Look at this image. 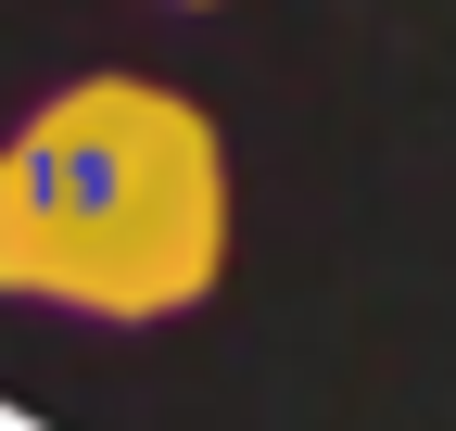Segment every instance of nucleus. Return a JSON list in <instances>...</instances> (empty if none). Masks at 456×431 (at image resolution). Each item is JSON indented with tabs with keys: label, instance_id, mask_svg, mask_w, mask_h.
Returning <instances> with one entry per match:
<instances>
[{
	"label": "nucleus",
	"instance_id": "nucleus-1",
	"mask_svg": "<svg viewBox=\"0 0 456 431\" xmlns=\"http://www.w3.org/2000/svg\"><path fill=\"white\" fill-rule=\"evenodd\" d=\"M228 127L165 77H64L0 140V292L152 330L228 280Z\"/></svg>",
	"mask_w": 456,
	"mask_h": 431
}]
</instances>
